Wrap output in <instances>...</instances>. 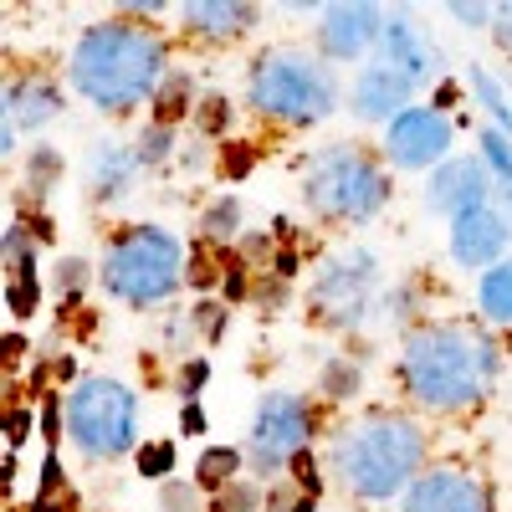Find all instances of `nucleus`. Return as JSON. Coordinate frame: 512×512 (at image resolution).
Listing matches in <instances>:
<instances>
[{"label": "nucleus", "mask_w": 512, "mask_h": 512, "mask_svg": "<svg viewBox=\"0 0 512 512\" xmlns=\"http://www.w3.org/2000/svg\"><path fill=\"white\" fill-rule=\"evenodd\" d=\"M431 461V431L415 410H369L333 425L323 441V472L354 507H384L415 487Z\"/></svg>", "instance_id": "3"}, {"label": "nucleus", "mask_w": 512, "mask_h": 512, "mask_svg": "<svg viewBox=\"0 0 512 512\" xmlns=\"http://www.w3.org/2000/svg\"><path fill=\"white\" fill-rule=\"evenodd\" d=\"M41 431V410L31 405H6V456H21L26 436Z\"/></svg>", "instance_id": "38"}, {"label": "nucleus", "mask_w": 512, "mask_h": 512, "mask_svg": "<svg viewBox=\"0 0 512 512\" xmlns=\"http://www.w3.org/2000/svg\"><path fill=\"white\" fill-rule=\"evenodd\" d=\"M195 482H200V492L216 502L231 482H241L246 477V451L241 446H205L200 456H195V472H190Z\"/></svg>", "instance_id": "24"}, {"label": "nucleus", "mask_w": 512, "mask_h": 512, "mask_svg": "<svg viewBox=\"0 0 512 512\" xmlns=\"http://www.w3.org/2000/svg\"><path fill=\"white\" fill-rule=\"evenodd\" d=\"M415 308H420V287H415V282H400V287H390V292H384L379 318L410 333V328H415Z\"/></svg>", "instance_id": "35"}, {"label": "nucleus", "mask_w": 512, "mask_h": 512, "mask_svg": "<svg viewBox=\"0 0 512 512\" xmlns=\"http://www.w3.org/2000/svg\"><path fill=\"white\" fill-rule=\"evenodd\" d=\"M67 175V159L57 144H31L21 159V190H16V216H36L41 205L52 200V190Z\"/></svg>", "instance_id": "20"}, {"label": "nucleus", "mask_w": 512, "mask_h": 512, "mask_svg": "<svg viewBox=\"0 0 512 512\" xmlns=\"http://www.w3.org/2000/svg\"><path fill=\"white\" fill-rule=\"evenodd\" d=\"M62 415H67L72 456L93 461V466L128 461L144 446V400L118 374H82L77 384H67Z\"/></svg>", "instance_id": "7"}, {"label": "nucleus", "mask_w": 512, "mask_h": 512, "mask_svg": "<svg viewBox=\"0 0 512 512\" xmlns=\"http://www.w3.org/2000/svg\"><path fill=\"white\" fill-rule=\"evenodd\" d=\"M226 123H231V103H226V93H205L200 103H195V139H216V134H226Z\"/></svg>", "instance_id": "36"}, {"label": "nucleus", "mask_w": 512, "mask_h": 512, "mask_svg": "<svg viewBox=\"0 0 512 512\" xmlns=\"http://www.w3.org/2000/svg\"><path fill=\"white\" fill-rule=\"evenodd\" d=\"M175 26L200 47H231L262 26V6H251V0H185V6H175Z\"/></svg>", "instance_id": "17"}, {"label": "nucleus", "mask_w": 512, "mask_h": 512, "mask_svg": "<svg viewBox=\"0 0 512 512\" xmlns=\"http://www.w3.org/2000/svg\"><path fill=\"white\" fill-rule=\"evenodd\" d=\"M456 149V118L441 113L436 103L405 108L390 128H379V159L400 169V175H431Z\"/></svg>", "instance_id": "10"}, {"label": "nucleus", "mask_w": 512, "mask_h": 512, "mask_svg": "<svg viewBox=\"0 0 512 512\" xmlns=\"http://www.w3.org/2000/svg\"><path fill=\"white\" fill-rule=\"evenodd\" d=\"M246 113L272 128H323L338 103H344V82L338 67L323 62L308 47H267L246 62Z\"/></svg>", "instance_id": "4"}, {"label": "nucleus", "mask_w": 512, "mask_h": 512, "mask_svg": "<svg viewBox=\"0 0 512 512\" xmlns=\"http://www.w3.org/2000/svg\"><path fill=\"white\" fill-rule=\"evenodd\" d=\"M420 205H425V216H436V221L451 226L461 216H472V210L497 205V180H492V169L482 164V154L466 149V154H451L441 169L425 175Z\"/></svg>", "instance_id": "11"}, {"label": "nucleus", "mask_w": 512, "mask_h": 512, "mask_svg": "<svg viewBox=\"0 0 512 512\" xmlns=\"http://www.w3.org/2000/svg\"><path fill=\"white\" fill-rule=\"evenodd\" d=\"M205 492H200V482L195 477H169V482H159V512H205Z\"/></svg>", "instance_id": "34"}, {"label": "nucleus", "mask_w": 512, "mask_h": 512, "mask_svg": "<svg viewBox=\"0 0 512 512\" xmlns=\"http://www.w3.org/2000/svg\"><path fill=\"white\" fill-rule=\"evenodd\" d=\"M431 103H436L441 113H451V108L461 103V82H456V77H441V82H436V98H431Z\"/></svg>", "instance_id": "44"}, {"label": "nucleus", "mask_w": 512, "mask_h": 512, "mask_svg": "<svg viewBox=\"0 0 512 512\" xmlns=\"http://www.w3.org/2000/svg\"><path fill=\"white\" fill-rule=\"evenodd\" d=\"M36 231L21 221V216H11L6 221V236H0V256H6V267H21L26 262V256H36Z\"/></svg>", "instance_id": "37"}, {"label": "nucleus", "mask_w": 512, "mask_h": 512, "mask_svg": "<svg viewBox=\"0 0 512 512\" xmlns=\"http://www.w3.org/2000/svg\"><path fill=\"white\" fill-rule=\"evenodd\" d=\"M88 282H93V262H88V256H57V262H52V292L62 297V303L82 297Z\"/></svg>", "instance_id": "32"}, {"label": "nucleus", "mask_w": 512, "mask_h": 512, "mask_svg": "<svg viewBox=\"0 0 512 512\" xmlns=\"http://www.w3.org/2000/svg\"><path fill=\"white\" fill-rule=\"evenodd\" d=\"M318 502H323V497H303V502H297L292 512H318Z\"/></svg>", "instance_id": "46"}, {"label": "nucleus", "mask_w": 512, "mask_h": 512, "mask_svg": "<svg viewBox=\"0 0 512 512\" xmlns=\"http://www.w3.org/2000/svg\"><path fill=\"white\" fill-rule=\"evenodd\" d=\"M308 318L328 333H359L369 318H379L384 287H379V251L369 246H338L313 267L308 282Z\"/></svg>", "instance_id": "9"}, {"label": "nucleus", "mask_w": 512, "mask_h": 512, "mask_svg": "<svg viewBox=\"0 0 512 512\" xmlns=\"http://www.w3.org/2000/svg\"><path fill=\"white\" fill-rule=\"evenodd\" d=\"M400 395L420 415H472L502 379V344L487 323L431 318L400 333Z\"/></svg>", "instance_id": "2"}, {"label": "nucleus", "mask_w": 512, "mask_h": 512, "mask_svg": "<svg viewBox=\"0 0 512 512\" xmlns=\"http://www.w3.org/2000/svg\"><path fill=\"white\" fill-rule=\"evenodd\" d=\"M169 72H175V52L164 26L118 11L77 31L67 52V93L103 118H134L139 108H154Z\"/></svg>", "instance_id": "1"}, {"label": "nucleus", "mask_w": 512, "mask_h": 512, "mask_svg": "<svg viewBox=\"0 0 512 512\" xmlns=\"http://www.w3.org/2000/svg\"><path fill=\"white\" fill-rule=\"evenodd\" d=\"M226 308H231V303H221L216 292L200 297V303H190V313H195V323H200V338H205V344H221V333H226Z\"/></svg>", "instance_id": "39"}, {"label": "nucleus", "mask_w": 512, "mask_h": 512, "mask_svg": "<svg viewBox=\"0 0 512 512\" xmlns=\"http://www.w3.org/2000/svg\"><path fill=\"white\" fill-rule=\"evenodd\" d=\"M466 93H472V103L487 113L492 128L512 134V88H507L502 72H492L487 62H466Z\"/></svg>", "instance_id": "22"}, {"label": "nucleus", "mask_w": 512, "mask_h": 512, "mask_svg": "<svg viewBox=\"0 0 512 512\" xmlns=\"http://www.w3.org/2000/svg\"><path fill=\"white\" fill-rule=\"evenodd\" d=\"M384 16H390V6H374V0H333V6H323L313 26L318 57L333 67H344V62L364 67L379 52Z\"/></svg>", "instance_id": "12"}, {"label": "nucleus", "mask_w": 512, "mask_h": 512, "mask_svg": "<svg viewBox=\"0 0 512 512\" xmlns=\"http://www.w3.org/2000/svg\"><path fill=\"white\" fill-rule=\"evenodd\" d=\"M477 154H482V164L492 169L497 190L512 185V134H502V128L482 123V128H477Z\"/></svg>", "instance_id": "30"}, {"label": "nucleus", "mask_w": 512, "mask_h": 512, "mask_svg": "<svg viewBox=\"0 0 512 512\" xmlns=\"http://www.w3.org/2000/svg\"><path fill=\"white\" fill-rule=\"evenodd\" d=\"M303 210L318 226H369L395 195V175L369 144L328 139L303 159Z\"/></svg>", "instance_id": "6"}, {"label": "nucleus", "mask_w": 512, "mask_h": 512, "mask_svg": "<svg viewBox=\"0 0 512 512\" xmlns=\"http://www.w3.org/2000/svg\"><path fill=\"white\" fill-rule=\"evenodd\" d=\"M210 512H267V487L256 477H241V482H231L216 502H210Z\"/></svg>", "instance_id": "33"}, {"label": "nucleus", "mask_w": 512, "mask_h": 512, "mask_svg": "<svg viewBox=\"0 0 512 512\" xmlns=\"http://www.w3.org/2000/svg\"><path fill=\"white\" fill-rule=\"evenodd\" d=\"M369 390V379H364V354H328L323 364H318V374H313V395L323 400V405H333V410H344V405H354L359 395Z\"/></svg>", "instance_id": "21"}, {"label": "nucleus", "mask_w": 512, "mask_h": 512, "mask_svg": "<svg viewBox=\"0 0 512 512\" xmlns=\"http://www.w3.org/2000/svg\"><path fill=\"white\" fill-rule=\"evenodd\" d=\"M62 108H67V93L41 72H11L6 88H0V123L21 128V134L47 128L52 118H62Z\"/></svg>", "instance_id": "18"}, {"label": "nucleus", "mask_w": 512, "mask_h": 512, "mask_svg": "<svg viewBox=\"0 0 512 512\" xmlns=\"http://www.w3.org/2000/svg\"><path fill=\"white\" fill-rule=\"evenodd\" d=\"M477 323H487L492 333L512 328V256L477 277Z\"/></svg>", "instance_id": "23"}, {"label": "nucleus", "mask_w": 512, "mask_h": 512, "mask_svg": "<svg viewBox=\"0 0 512 512\" xmlns=\"http://www.w3.org/2000/svg\"><path fill=\"white\" fill-rule=\"evenodd\" d=\"M415 93H420V88H415V82H410L400 67H390L384 57H369L364 67H354L344 103H349V113H354L359 123H369V128H390L405 108L420 103Z\"/></svg>", "instance_id": "13"}, {"label": "nucleus", "mask_w": 512, "mask_h": 512, "mask_svg": "<svg viewBox=\"0 0 512 512\" xmlns=\"http://www.w3.org/2000/svg\"><path fill=\"white\" fill-rule=\"evenodd\" d=\"M200 98H205V93L195 88V72L175 62V72L164 77V88H159V98H154L149 113H154V123H169V128H175V123L195 118V103H200Z\"/></svg>", "instance_id": "25"}, {"label": "nucleus", "mask_w": 512, "mask_h": 512, "mask_svg": "<svg viewBox=\"0 0 512 512\" xmlns=\"http://www.w3.org/2000/svg\"><path fill=\"white\" fill-rule=\"evenodd\" d=\"M497 210H502V221H507V231H512V185L497 190Z\"/></svg>", "instance_id": "45"}, {"label": "nucleus", "mask_w": 512, "mask_h": 512, "mask_svg": "<svg viewBox=\"0 0 512 512\" xmlns=\"http://www.w3.org/2000/svg\"><path fill=\"white\" fill-rule=\"evenodd\" d=\"M139 175L144 164L134 154V144L123 139H98L88 149V164H82V185H88V200L93 205H118L139 190Z\"/></svg>", "instance_id": "19"}, {"label": "nucleus", "mask_w": 512, "mask_h": 512, "mask_svg": "<svg viewBox=\"0 0 512 512\" xmlns=\"http://www.w3.org/2000/svg\"><path fill=\"white\" fill-rule=\"evenodd\" d=\"M98 287L118 308L159 313L164 303L190 287V256L185 241L159 221H128L108 236L98 256Z\"/></svg>", "instance_id": "5"}, {"label": "nucleus", "mask_w": 512, "mask_h": 512, "mask_svg": "<svg viewBox=\"0 0 512 512\" xmlns=\"http://www.w3.org/2000/svg\"><path fill=\"white\" fill-rule=\"evenodd\" d=\"M395 512H492V487L472 466H425Z\"/></svg>", "instance_id": "15"}, {"label": "nucleus", "mask_w": 512, "mask_h": 512, "mask_svg": "<svg viewBox=\"0 0 512 512\" xmlns=\"http://www.w3.org/2000/svg\"><path fill=\"white\" fill-rule=\"evenodd\" d=\"M195 344H205L195 313H190V308H175V313L164 318V328H159V349L175 359V369H180L185 359H195Z\"/></svg>", "instance_id": "28"}, {"label": "nucleus", "mask_w": 512, "mask_h": 512, "mask_svg": "<svg viewBox=\"0 0 512 512\" xmlns=\"http://www.w3.org/2000/svg\"><path fill=\"white\" fill-rule=\"evenodd\" d=\"M134 154H139L144 169H159V164H169V159L180 154V134H175L169 123H154V118H149V123L134 128Z\"/></svg>", "instance_id": "29"}, {"label": "nucleus", "mask_w": 512, "mask_h": 512, "mask_svg": "<svg viewBox=\"0 0 512 512\" xmlns=\"http://www.w3.org/2000/svg\"><path fill=\"white\" fill-rule=\"evenodd\" d=\"M175 461H180L175 436H164V441H144V446L134 451V472H139V477H149V482H169V477H180V472H175Z\"/></svg>", "instance_id": "31"}, {"label": "nucleus", "mask_w": 512, "mask_h": 512, "mask_svg": "<svg viewBox=\"0 0 512 512\" xmlns=\"http://www.w3.org/2000/svg\"><path fill=\"white\" fill-rule=\"evenodd\" d=\"M451 21L456 26H466V31H492V21H497V0H451Z\"/></svg>", "instance_id": "41"}, {"label": "nucleus", "mask_w": 512, "mask_h": 512, "mask_svg": "<svg viewBox=\"0 0 512 512\" xmlns=\"http://www.w3.org/2000/svg\"><path fill=\"white\" fill-rule=\"evenodd\" d=\"M492 41H497V52L512 62V0H502L497 6V21H492V31H487Z\"/></svg>", "instance_id": "42"}, {"label": "nucleus", "mask_w": 512, "mask_h": 512, "mask_svg": "<svg viewBox=\"0 0 512 512\" xmlns=\"http://www.w3.org/2000/svg\"><path fill=\"white\" fill-rule=\"evenodd\" d=\"M446 251H451V262L461 272H492L497 262H507V251H512V231L502 221V210L487 205V210H472V216H461L446 226Z\"/></svg>", "instance_id": "16"}, {"label": "nucleus", "mask_w": 512, "mask_h": 512, "mask_svg": "<svg viewBox=\"0 0 512 512\" xmlns=\"http://www.w3.org/2000/svg\"><path fill=\"white\" fill-rule=\"evenodd\" d=\"M205 384H210V359H205V354H195V359H185V364L175 369V395H180V405H185V400H200Z\"/></svg>", "instance_id": "40"}, {"label": "nucleus", "mask_w": 512, "mask_h": 512, "mask_svg": "<svg viewBox=\"0 0 512 512\" xmlns=\"http://www.w3.org/2000/svg\"><path fill=\"white\" fill-rule=\"evenodd\" d=\"M6 308L16 318H31L41 308V256H26L21 267H6Z\"/></svg>", "instance_id": "27"}, {"label": "nucleus", "mask_w": 512, "mask_h": 512, "mask_svg": "<svg viewBox=\"0 0 512 512\" xmlns=\"http://www.w3.org/2000/svg\"><path fill=\"white\" fill-rule=\"evenodd\" d=\"M374 57H384L390 67H400L415 88H431V82H441V47H436L431 26H425L410 6H390Z\"/></svg>", "instance_id": "14"}, {"label": "nucleus", "mask_w": 512, "mask_h": 512, "mask_svg": "<svg viewBox=\"0 0 512 512\" xmlns=\"http://www.w3.org/2000/svg\"><path fill=\"white\" fill-rule=\"evenodd\" d=\"M246 236V210L236 195H216L200 210V241L205 246H236Z\"/></svg>", "instance_id": "26"}, {"label": "nucleus", "mask_w": 512, "mask_h": 512, "mask_svg": "<svg viewBox=\"0 0 512 512\" xmlns=\"http://www.w3.org/2000/svg\"><path fill=\"white\" fill-rule=\"evenodd\" d=\"M205 425H210L205 420V405L200 400H185L180 405V436H205Z\"/></svg>", "instance_id": "43"}, {"label": "nucleus", "mask_w": 512, "mask_h": 512, "mask_svg": "<svg viewBox=\"0 0 512 512\" xmlns=\"http://www.w3.org/2000/svg\"><path fill=\"white\" fill-rule=\"evenodd\" d=\"M318 441V405L303 390H262L251 405L246 420V477H256L262 487L287 482L292 477V461L313 451Z\"/></svg>", "instance_id": "8"}]
</instances>
